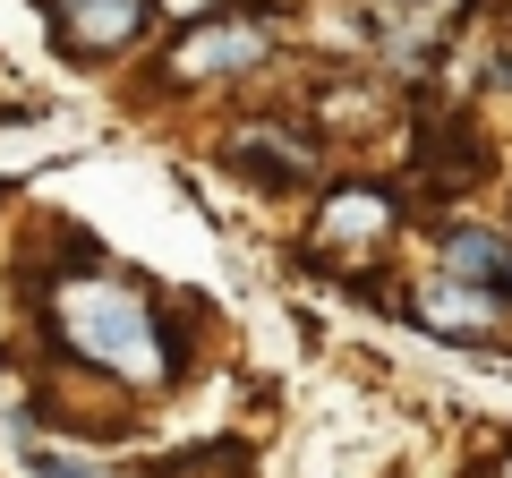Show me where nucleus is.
<instances>
[{
  "label": "nucleus",
  "mask_w": 512,
  "mask_h": 478,
  "mask_svg": "<svg viewBox=\"0 0 512 478\" xmlns=\"http://www.w3.org/2000/svg\"><path fill=\"white\" fill-rule=\"evenodd\" d=\"M163 9L171 18H197V9H214V0H163Z\"/></svg>",
  "instance_id": "obj_8"
},
{
  "label": "nucleus",
  "mask_w": 512,
  "mask_h": 478,
  "mask_svg": "<svg viewBox=\"0 0 512 478\" xmlns=\"http://www.w3.org/2000/svg\"><path fill=\"white\" fill-rule=\"evenodd\" d=\"M35 478H94V470H77V461H60V453H35Z\"/></svg>",
  "instance_id": "obj_7"
},
{
  "label": "nucleus",
  "mask_w": 512,
  "mask_h": 478,
  "mask_svg": "<svg viewBox=\"0 0 512 478\" xmlns=\"http://www.w3.org/2000/svg\"><path fill=\"white\" fill-rule=\"evenodd\" d=\"M410 316H419L427 333H444V342H487V333H495V316H504V299L436 274V282H419V291H410Z\"/></svg>",
  "instance_id": "obj_2"
},
{
  "label": "nucleus",
  "mask_w": 512,
  "mask_h": 478,
  "mask_svg": "<svg viewBox=\"0 0 512 478\" xmlns=\"http://www.w3.org/2000/svg\"><path fill=\"white\" fill-rule=\"evenodd\" d=\"M504 274H512V239L504 231H487V222H453L444 231V282H470V291L504 299Z\"/></svg>",
  "instance_id": "obj_5"
},
{
  "label": "nucleus",
  "mask_w": 512,
  "mask_h": 478,
  "mask_svg": "<svg viewBox=\"0 0 512 478\" xmlns=\"http://www.w3.org/2000/svg\"><path fill=\"white\" fill-rule=\"evenodd\" d=\"M504 291H512V274H504Z\"/></svg>",
  "instance_id": "obj_9"
},
{
  "label": "nucleus",
  "mask_w": 512,
  "mask_h": 478,
  "mask_svg": "<svg viewBox=\"0 0 512 478\" xmlns=\"http://www.w3.org/2000/svg\"><path fill=\"white\" fill-rule=\"evenodd\" d=\"M154 0H60V43L77 60H111L120 43H137Z\"/></svg>",
  "instance_id": "obj_3"
},
{
  "label": "nucleus",
  "mask_w": 512,
  "mask_h": 478,
  "mask_svg": "<svg viewBox=\"0 0 512 478\" xmlns=\"http://www.w3.org/2000/svg\"><path fill=\"white\" fill-rule=\"evenodd\" d=\"M274 52V35L256 18H231V26H197V35L180 43V77L197 86V77H239V69H256V60Z\"/></svg>",
  "instance_id": "obj_4"
},
{
  "label": "nucleus",
  "mask_w": 512,
  "mask_h": 478,
  "mask_svg": "<svg viewBox=\"0 0 512 478\" xmlns=\"http://www.w3.org/2000/svg\"><path fill=\"white\" fill-rule=\"evenodd\" d=\"M231 163L256 171V180H274V188H299V180H308V154H299V146H256V137H239Z\"/></svg>",
  "instance_id": "obj_6"
},
{
  "label": "nucleus",
  "mask_w": 512,
  "mask_h": 478,
  "mask_svg": "<svg viewBox=\"0 0 512 478\" xmlns=\"http://www.w3.org/2000/svg\"><path fill=\"white\" fill-rule=\"evenodd\" d=\"M52 333L86 359V368L120 376V385H171V376H180L171 325L154 316V299L128 291V282H77V291H60Z\"/></svg>",
  "instance_id": "obj_1"
}]
</instances>
